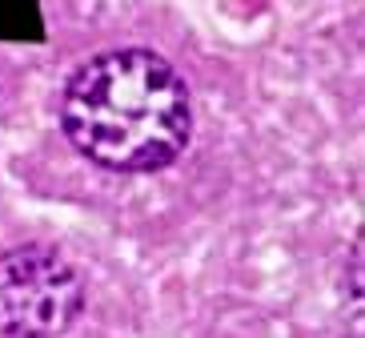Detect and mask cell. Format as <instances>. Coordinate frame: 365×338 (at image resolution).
<instances>
[{
	"label": "cell",
	"mask_w": 365,
	"mask_h": 338,
	"mask_svg": "<svg viewBox=\"0 0 365 338\" xmlns=\"http://www.w3.org/2000/svg\"><path fill=\"white\" fill-rule=\"evenodd\" d=\"M61 125L81 157L113 174H153L193 137L185 76L153 49H105L68 76Z\"/></svg>",
	"instance_id": "6da1fadb"
},
{
	"label": "cell",
	"mask_w": 365,
	"mask_h": 338,
	"mask_svg": "<svg viewBox=\"0 0 365 338\" xmlns=\"http://www.w3.org/2000/svg\"><path fill=\"white\" fill-rule=\"evenodd\" d=\"M85 314V286L53 246H16L0 254V334L61 338Z\"/></svg>",
	"instance_id": "7a4b0ae2"
}]
</instances>
